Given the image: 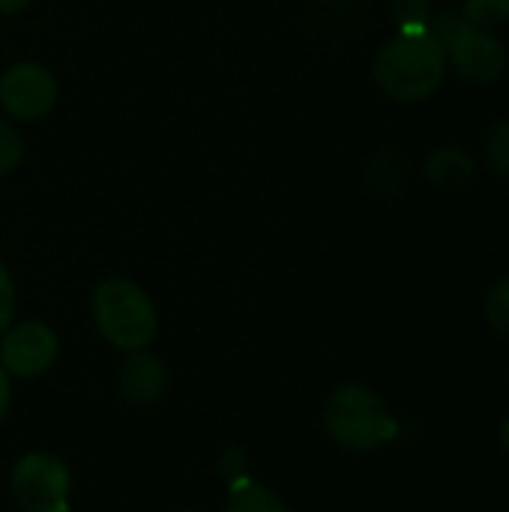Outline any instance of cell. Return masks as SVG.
Segmentation results:
<instances>
[{
  "mask_svg": "<svg viewBox=\"0 0 509 512\" xmlns=\"http://www.w3.org/2000/svg\"><path fill=\"white\" fill-rule=\"evenodd\" d=\"M462 18L480 30L498 27V24L509 21V0H465Z\"/></svg>",
  "mask_w": 509,
  "mask_h": 512,
  "instance_id": "obj_12",
  "label": "cell"
},
{
  "mask_svg": "<svg viewBox=\"0 0 509 512\" xmlns=\"http://www.w3.org/2000/svg\"><path fill=\"white\" fill-rule=\"evenodd\" d=\"M57 102V81L42 63H15L0 78V105L15 120H42Z\"/></svg>",
  "mask_w": 509,
  "mask_h": 512,
  "instance_id": "obj_6",
  "label": "cell"
},
{
  "mask_svg": "<svg viewBox=\"0 0 509 512\" xmlns=\"http://www.w3.org/2000/svg\"><path fill=\"white\" fill-rule=\"evenodd\" d=\"M501 444H504V450L509 453V417L501 423Z\"/></svg>",
  "mask_w": 509,
  "mask_h": 512,
  "instance_id": "obj_21",
  "label": "cell"
},
{
  "mask_svg": "<svg viewBox=\"0 0 509 512\" xmlns=\"http://www.w3.org/2000/svg\"><path fill=\"white\" fill-rule=\"evenodd\" d=\"M321 423L339 447L354 453L387 447L399 435L396 414L375 390L363 384L336 387L321 408Z\"/></svg>",
  "mask_w": 509,
  "mask_h": 512,
  "instance_id": "obj_2",
  "label": "cell"
},
{
  "mask_svg": "<svg viewBox=\"0 0 509 512\" xmlns=\"http://www.w3.org/2000/svg\"><path fill=\"white\" fill-rule=\"evenodd\" d=\"M225 512H288V504L279 492L258 486V483H240L231 489Z\"/></svg>",
  "mask_w": 509,
  "mask_h": 512,
  "instance_id": "obj_10",
  "label": "cell"
},
{
  "mask_svg": "<svg viewBox=\"0 0 509 512\" xmlns=\"http://www.w3.org/2000/svg\"><path fill=\"white\" fill-rule=\"evenodd\" d=\"M21 159H24V138H21V132L12 123L0 120V177L12 174L21 165Z\"/></svg>",
  "mask_w": 509,
  "mask_h": 512,
  "instance_id": "obj_15",
  "label": "cell"
},
{
  "mask_svg": "<svg viewBox=\"0 0 509 512\" xmlns=\"http://www.w3.org/2000/svg\"><path fill=\"white\" fill-rule=\"evenodd\" d=\"M393 18L402 30H426L432 6L429 0H393Z\"/></svg>",
  "mask_w": 509,
  "mask_h": 512,
  "instance_id": "obj_16",
  "label": "cell"
},
{
  "mask_svg": "<svg viewBox=\"0 0 509 512\" xmlns=\"http://www.w3.org/2000/svg\"><path fill=\"white\" fill-rule=\"evenodd\" d=\"M12 318H15V285L6 264L0 261V339L12 327Z\"/></svg>",
  "mask_w": 509,
  "mask_h": 512,
  "instance_id": "obj_17",
  "label": "cell"
},
{
  "mask_svg": "<svg viewBox=\"0 0 509 512\" xmlns=\"http://www.w3.org/2000/svg\"><path fill=\"white\" fill-rule=\"evenodd\" d=\"M432 36L441 42L453 72L471 84H495L507 72V48L489 30L471 27L462 15H441Z\"/></svg>",
  "mask_w": 509,
  "mask_h": 512,
  "instance_id": "obj_4",
  "label": "cell"
},
{
  "mask_svg": "<svg viewBox=\"0 0 509 512\" xmlns=\"http://www.w3.org/2000/svg\"><path fill=\"white\" fill-rule=\"evenodd\" d=\"M405 180V159L393 150H384L372 168H369V183L378 195H393Z\"/></svg>",
  "mask_w": 509,
  "mask_h": 512,
  "instance_id": "obj_11",
  "label": "cell"
},
{
  "mask_svg": "<svg viewBox=\"0 0 509 512\" xmlns=\"http://www.w3.org/2000/svg\"><path fill=\"white\" fill-rule=\"evenodd\" d=\"M483 153H486V162L495 174L509 177V120H498L489 132H486V141H483Z\"/></svg>",
  "mask_w": 509,
  "mask_h": 512,
  "instance_id": "obj_13",
  "label": "cell"
},
{
  "mask_svg": "<svg viewBox=\"0 0 509 512\" xmlns=\"http://www.w3.org/2000/svg\"><path fill=\"white\" fill-rule=\"evenodd\" d=\"M219 471H222V477L231 483V489L240 486V483H249V480H246V453L237 450V447H228V450L222 453V459H219Z\"/></svg>",
  "mask_w": 509,
  "mask_h": 512,
  "instance_id": "obj_18",
  "label": "cell"
},
{
  "mask_svg": "<svg viewBox=\"0 0 509 512\" xmlns=\"http://www.w3.org/2000/svg\"><path fill=\"white\" fill-rule=\"evenodd\" d=\"M30 0H0V12L3 15H12V12H21Z\"/></svg>",
  "mask_w": 509,
  "mask_h": 512,
  "instance_id": "obj_20",
  "label": "cell"
},
{
  "mask_svg": "<svg viewBox=\"0 0 509 512\" xmlns=\"http://www.w3.org/2000/svg\"><path fill=\"white\" fill-rule=\"evenodd\" d=\"M426 177L438 189L462 186L474 177V159L462 147H441L426 159Z\"/></svg>",
  "mask_w": 509,
  "mask_h": 512,
  "instance_id": "obj_9",
  "label": "cell"
},
{
  "mask_svg": "<svg viewBox=\"0 0 509 512\" xmlns=\"http://www.w3.org/2000/svg\"><path fill=\"white\" fill-rule=\"evenodd\" d=\"M486 321L495 333L509 339V276L501 279L486 297Z\"/></svg>",
  "mask_w": 509,
  "mask_h": 512,
  "instance_id": "obj_14",
  "label": "cell"
},
{
  "mask_svg": "<svg viewBox=\"0 0 509 512\" xmlns=\"http://www.w3.org/2000/svg\"><path fill=\"white\" fill-rule=\"evenodd\" d=\"M117 387H120V396L129 405L147 408V405H156L165 396L168 372H165L162 360L156 354H150L147 348L144 351H129V357L120 366Z\"/></svg>",
  "mask_w": 509,
  "mask_h": 512,
  "instance_id": "obj_8",
  "label": "cell"
},
{
  "mask_svg": "<svg viewBox=\"0 0 509 512\" xmlns=\"http://www.w3.org/2000/svg\"><path fill=\"white\" fill-rule=\"evenodd\" d=\"M9 492L24 512H69L72 474L51 453H27L9 474Z\"/></svg>",
  "mask_w": 509,
  "mask_h": 512,
  "instance_id": "obj_5",
  "label": "cell"
},
{
  "mask_svg": "<svg viewBox=\"0 0 509 512\" xmlns=\"http://www.w3.org/2000/svg\"><path fill=\"white\" fill-rule=\"evenodd\" d=\"M57 336L42 321H24L0 339V366L9 378H39L57 360Z\"/></svg>",
  "mask_w": 509,
  "mask_h": 512,
  "instance_id": "obj_7",
  "label": "cell"
},
{
  "mask_svg": "<svg viewBox=\"0 0 509 512\" xmlns=\"http://www.w3.org/2000/svg\"><path fill=\"white\" fill-rule=\"evenodd\" d=\"M183 512H198V510H183Z\"/></svg>",
  "mask_w": 509,
  "mask_h": 512,
  "instance_id": "obj_22",
  "label": "cell"
},
{
  "mask_svg": "<svg viewBox=\"0 0 509 512\" xmlns=\"http://www.w3.org/2000/svg\"><path fill=\"white\" fill-rule=\"evenodd\" d=\"M9 399H12L9 375H6V369L0 366V423H3V417H6V411H9Z\"/></svg>",
  "mask_w": 509,
  "mask_h": 512,
  "instance_id": "obj_19",
  "label": "cell"
},
{
  "mask_svg": "<svg viewBox=\"0 0 509 512\" xmlns=\"http://www.w3.org/2000/svg\"><path fill=\"white\" fill-rule=\"evenodd\" d=\"M447 72V54L432 30H399L375 57L372 81L396 102H420L432 96Z\"/></svg>",
  "mask_w": 509,
  "mask_h": 512,
  "instance_id": "obj_1",
  "label": "cell"
},
{
  "mask_svg": "<svg viewBox=\"0 0 509 512\" xmlns=\"http://www.w3.org/2000/svg\"><path fill=\"white\" fill-rule=\"evenodd\" d=\"M90 315L99 336L120 351H144L156 339V309L141 285L123 276L99 282L90 294Z\"/></svg>",
  "mask_w": 509,
  "mask_h": 512,
  "instance_id": "obj_3",
  "label": "cell"
}]
</instances>
